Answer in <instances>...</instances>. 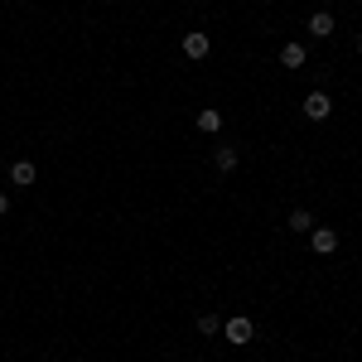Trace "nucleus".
Segmentation results:
<instances>
[{"label": "nucleus", "instance_id": "f257e3e1", "mask_svg": "<svg viewBox=\"0 0 362 362\" xmlns=\"http://www.w3.org/2000/svg\"><path fill=\"white\" fill-rule=\"evenodd\" d=\"M222 338H227V343H232V348H247V343H252V338H256V324H252V319H247V314H232V319H227V324H222Z\"/></svg>", "mask_w": 362, "mask_h": 362}, {"label": "nucleus", "instance_id": "f03ea898", "mask_svg": "<svg viewBox=\"0 0 362 362\" xmlns=\"http://www.w3.org/2000/svg\"><path fill=\"white\" fill-rule=\"evenodd\" d=\"M309 252H314V256H334V252H338V232L324 227V222H314V227H309Z\"/></svg>", "mask_w": 362, "mask_h": 362}, {"label": "nucleus", "instance_id": "7ed1b4c3", "mask_svg": "<svg viewBox=\"0 0 362 362\" xmlns=\"http://www.w3.org/2000/svg\"><path fill=\"white\" fill-rule=\"evenodd\" d=\"M179 49H183V58H193V63H198V58H208V54H213V39H208L203 29H188Z\"/></svg>", "mask_w": 362, "mask_h": 362}, {"label": "nucleus", "instance_id": "20e7f679", "mask_svg": "<svg viewBox=\"0 0 362 362\" xmlns=\"http://www.w3.org/2000/svg\"><path fill=\"white\" fill-rule=\"evenodd\" d=\"M304 116H309V121H329V116H334V97H329V92H309V97H304Z\"/></svg>", "mask_w": 362, "mask_h": 362}, {"label": "nucleus", "instance_id": "39448f33", "mask_svg": "<svg viewBox=\"0 0 362 362\" xmlns=\"http://www.w3.org/2000/svg\"><path fill=\"white\" fill-rule=\"evenodd\" d=\"M34 179H39V165H34V160H15V165H10V183H15V188H29Z\"/></svg>", "mask_w": 362, "mask_h": 362}, {"label": "nucleus", "instance_id": "423d86ee", "mask_svg": "<svg viewBox=\"0 0 362 362\" xmlns=\"http://www.w3.org/2000/svg\"><path fill=\"white\" fill-rule=\"evenodd\" d=\"M193 126H198L203 135H217V131H222V111H217V106H203V111L193 116Z\"/></svg>", "mask_w": 362, "mask_h": 362}, {"label": "nucleus", "instance_id": "0eeeda50", "mask_svg": "<svg viewBox=\"0 0 362 362\" xmlns=\"http://www.w3.org/2000/svg\"><path fill=\"white\" fill-rule=\"evenodd\" d=\"M309 34H314V39H329V34H334V15H329V10H314V15H309Z\"/></svg>", "mask_w": 362, "mask_h": 362}, {"label": "nucleus", "instance_id": "6e6552de", "mask_svg": "<svg viewBox=\"0 0 362 362\" xmlns=\"http://www.w3.org/2000/svg\"><path fill=\"white\" fill-rule=\"evenodd\" d=\"M285 227H290V232H299V237H309V227H314V213H309V208H295V213L285 217Z\"/></svg>", "mask_w": 362, "mask_h": 362}, {"label": "nucleus", "instance_id": "1a4fd4ad", "mask_svg": "<svg viewBox=\"0 0 362 362\" xmlns=\"http://www.w3.org/2000/svg\"><path fill=\"white\" fill-rule=\"evenodd\" d=\"M304 58H309L304 44H285V49H280V68H304Z\"/></svg>", "mask_w": 362, "mask_h": 362}, {"label": "nucleus", "instance_id": "9d476101", "mask_svg": "<svg viewBox=\"0 0 362 362\" xmlns=\"http://www.w3.org/2000/svg\"><path fill=\"white\" fill-rule=\"evenodd\" d=\"M213 165H217L222 174H232V170H237V150H232V145H217V150H213Z\"/></svg>", "mask_w": 362, "mask_h": 362}, {"label": "nucleus", "instance_id": "9b49d317", "mask_svg": "<svg viewBox=\"0 0 362 362\" xmlns=\"http://www.w3.org/2000/svg\"><path fill=\"white\" fill-rule=\"evenodd\" d=\"M193 329H198L203 338H213V334H222V319H217V314H198V319H193Z\"/></svg>", "mask_w": 362, "mask_h": 362}, {"label": "nucleus", "instance_id": "f8f14e48", "mask_svg": "<svg viewBox=\"0 0 362 362\" xmlns=\"http://www.w3.org/2000/svg\"><path fill=\"white\" fill-rule=\"evenodd\" d=\"M5 213H10V193H0V217H5Z\"/></svg>", "mask_w": 362, "mask_h": 362}, {"label": "nucleus", "instance_id": "ddd939ff", "mask_svg": "<svg viewBox=\"0 0 362 362\" xmlns=\"http://www.w3.org/2000/svg\"><path fill=\"white\" fill-rule=\"evenodd\" d=\"M358 49H362V39H358Z\"/></svg>", "mask_w": 362, "mask_h": 362}]
</instances>
